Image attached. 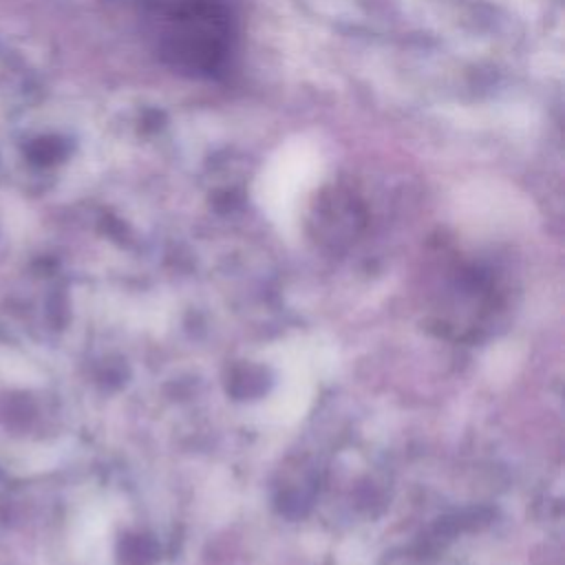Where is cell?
<instances>
[{
    "label": "cell",
    "mask_w": 565,
    "mask_h": 565,
    "mask_svg": "<svg viewBox=\"0 0 565 565\" xmlns=\"http://www.w3.org/2000/svg\"><path fill=\"white\" fill-rule=\"evenodd\" d=\"M150 40L170 68L214 77L234 51V11L227 0H150Z\"/></svg>",
    "instance_id": "obj_1"
}]
</instances>
